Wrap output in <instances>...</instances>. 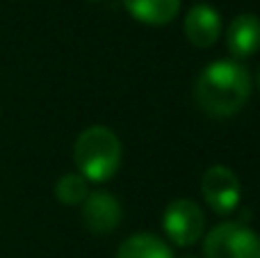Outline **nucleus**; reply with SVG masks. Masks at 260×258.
Wrapping results in <instances>:
<instances>
[{
    "label": "nucleus",
    "instance_id": "obj_1",
    "mask_svg": "<svg viewBox=\"0 0 260 258\" xmlns=\"http://www.w3.org/2000/svg\"><path fill=\"white\" fill-rule=\"evenodd\" d=\"M194 96L199 108L210 117H233L251 96V78L235 59H217L201 71Z\"/></svg>",
    "mask_w": 260,
    "mask_h": 258
},
{
    "label": "nucleus",
    "instance_id": "obj_2",
    "mask_svg": "<svg viewBox=\"0 0 260 258\" xmlns=\"http://www.w3.org/2000/svg\"><path fill=\"white\" fill-rule=\"evenodd\" d=\"M73 160L87 183H105L121 167V142L108 126H89L73 144Z\"/></svg>",
    "mask_w": 260,
    "mask_h": 258
},
{
    "label": "nucleus",
    "instance_id": "obj_3",
    "mask_svg": "<svg viewBox=\"0 0 260 258\" xmlns=\"http://www.w3.org/2000/svg\"><path fill=\"white\" fill-rule=\"evenodd\" d=\"M206 258H260V236L242 222H224L203 238Z\"/></svg>",
    "mask_w": 260,
    "mask_h": 258
},
{
    "label": "nucleus",
    "instance_id": "obj_4",
    "mask_svg": "<svg viewBox=\"0 0 260 258\" xmlns=\"http://www.w3.org/2000/svg\"><path fill=\"white\" fill-rule=\"evenodd\" d=\"M162 229L167 238L176 247H192L203 238L206 231V215L192 199H174L165 208L162 215Z\"/></svg>",
    "mask_w": 260,
    "mask_h": 258
},
{
    "label": "nucleus",
    "instance_id": "obj_5",
    "mask_svg": "<svg viewBox=\"0 0 260 258\" xmlns=\"http://www.w3.org/2000/svg\"><path fill=\"white\" fill-rule=\"evenodd\" d=\"M201 195L206 204L221 217H229L242 199V185L240 178L224 165H212L203 172Z\"/></svg>",
    "mask_w": 260,
    "mask_h": 258
},
{
    "label": "nucleus",
    "instance_id": "obj_6",
    "mask_svg": "<svg viewBox=\"0 0 260 258\" xmlns=\"http://www.w3.org/2000/svg\"><path fill=\"white\" fill-rule=\"evenodd\" d=\"M82 224L89 229L94 236H108L121 224L123 210L114 195L105 190L89 192L82 201Z\"/></svg>",
    "mask_w": 260,
    "mask_h": 258
},
{
    "label": "nucleus",
    "instance_id": "obj_7",
    "mask_svg": "<svg viewBox=\"0 0 260 258\" xmlns=\"http://www.w3.org/2000/svg\"><path fill=\"white\" fill-rule=\"evenodd\" d=\"M185 37L197 48H210L221 37V16L210 5H194L185 16Z\"/></svg>",
    "mask_w": 260,
    "mask_h": 258
},
{
    "label": "nucleus",
    "instance_id": "obj_8",
    "mask_svg": "<svg viewBox=\"0 0 260 258\" xmlns=\"http://www.w3.org/2000/svg\"><path fill=\"white\" fill-rule=\"evenodd\" d=\"M226 48L235 59H247L260 50V18L256 14H238L229 23Z\"/></svg>",
    "mask_w": 260,
    "mask_h": 258
},
{
    "label": "nucleus",
    "instance_id": "obj_9",
    "mask_svg": "<svg viewBox=\"0 0 260 258\" xmlns=\"http://www.w3.org/2000/svg\"><path fill=\"white\" fill-rule=\"evenodd\" d=\"M128 14L146 25H167L176 18L180 0H121Z\"/></svg>",
    "mask_w": 260,
    "mask_h": 258
},
{
    "label": "nucleus",
    "instance_id": "obj_10",
    "mask_svg": "<svg viewBox=\"0 0 260 258\" xmlns=\"http://www.w3.org/2000/svg\"><path fill=\"white\" fill-rule=\"evenodd\" d=\"M117 258H174V251L153 233H135L121 242Z\"/></svg>",
    "mask_w": 260,
    "mask_h": 258
},
{
    "label": "nucleus",
    "instance_id": "obj_11",
    "mask_svg": "<svg viewBox=\"0 0 260 258\" xmlns=\"http://www.w3.org/2000/svg\"><path fill=\"white\" fill-rule=\"evenodd\" d=\"M87 195H89L87 181L80 174H64V176H59L57 183H55V197H57V201L64 206L82 204Z\"/></svg>",
    "mask_w": 260,
    "mask_h": 258
},
{
    "label": "nucleus",
    "instance_id": "obj_12",
    "mask_svg": "<svg viewBox=\"0 0 260 258\" xmlns=\"http://www.w3.org/2000/svg\"><path fill=\"white\" fill-rule=\"evenodd\" d=\"M256 85H258V91H260V69H258V76H256Z\"/></svg>",
    "mask_w": 260,
    "mask_h": 258
},
{
    "label": "nucleus",
    "instance_id": "obj_13",
    "mask_svg": "<svg viewBox=\"0 0 260 258\" xmlns=\"http://www.w3.org/2000/svg\"><path fill=\"white\" fill-rule=\"evenodd\" d=\"M180 258H197V256H180Z\"/></svg>",
    "mask_w": 260,
    "mask_h": 258
},
{
    "label": "nucleus",
    "instance_id": "obj_14",
    "mask_svg": "<svg viewBox=\"0 0 260 258\" xmlns=\"http://www.w3.org/2000/svg\"><path fill=\"white\" fill-rule=\"evenodd\" d=\"M91 3H99V0H91Z\"/></svg>",
    "mask_w": 260,
    "mask_h": 258
}]
</instances>
